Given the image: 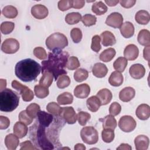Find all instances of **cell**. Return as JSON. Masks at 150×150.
<instances>
[{"instance_id":"30","label":"cell","mask_w":150,"mask_h":150,"mask_svg":"<svg viewBox=\"0 0 150 150\" xmlns=\"http://www.w3.org/2000/svg\"><path fill=\"white\" fill-rule=\"evenodd\" d=\"M86 104L88 109L91 112H96L101 106V103L96 96L89 97L86 101Z\"/></svg>"},{"instance_id":"24","label":"cell","mask_w":150,"mask_h":150,"mask_svg":"<svg viewBox=\"0 0 150 150\" xmlns=\"http://www.w3.org/2000/svg\"><path fill=\"white\" fill-rule=\"evenodd\" d=\"M121 34L125 38H129L134 34V26L130 22H125L119 28Z\"/></svg>"},{"instance_id":"10","label":"cell","mask_w":150,"mask_h":150,"mask_svg":"<svg viewBox=\"0 0 150 150\" xmlns=\"http://www.w3.org/2000/svg\"><path fill=\"white\" fill-rule=\"evenodd\" d=\"M60 117L69 124H73L77 120V114L72 107H62Z\"/></svg>"},{"instance_id":"36","label":"cell","mask_w":150,"mask_h":150,"mask_svg":"<svg viewBox=\"0 0 150 150\" xmlns=\"http://www.w3.org/2000/svg\"><path fill=\"white\" fill-rule=\"evenodd\" d=\"M81 15L79 12H71L66 15L65 21L69 25H74L81 21Z\"/></svg>"},{"instance_id":"52","label":"cell","mask_w":150,"mask_h":150,"mask_svg":"<svg viewBox=\"0 0 150 150\" xmlns=\"http://www.w3.org/2000/svg\"><path fill=\"white\" fill-rule=\"evenodd\" d=\"M34 56L40 60L47 59V55L45 49L42 47H36L33 49Z\"/></svg>"},{"instance_id":"39","label":"cell","mask_w":150,"mask_h":150,"mask_svg":"<svg viewBox=\"0 0 150 150\" xmlns=\"http://www.w3.org/2000/svg\"><path fill=\"white\" fill-rule=\"evenodd\" d=\"M34 91L35 96L39 98H44L46 97L49 94L48 88L40 84L36 85L35 86Z\"/></svg>"},{"instance_id":"12","label":"cell","mask_w":150,"mask_h":150,"mask_svg":"<svg viewBox=\"0 0 150 150\" xmlns=\"http://www.w3.org/2000/svg\"><path fill=\"white\" fill-rule=\"evenodd\" d=\"M31 13L36 19H43L47 16L48 9L43 5L37 4L32 7Z\"/></svg>"},{"instance_id":"28","label":"cell","mask_w":150,"mask_h":150,"mask_svg":"<svg viewBox=\"0 0 150 150\" xmlns=\"http://www.w3.org/2000/svg\"><path fill=\"white\" fill-rule=\"evenodd\" d=\"M135 21L140 25H146L150 20V16L148 11L145 10H140L138 11L135 15Z\"/></svg>"},{"instance_id":"54","label":"cell","mask_w":150,"mask_h":150,"mask_svg":"<svg viewBox=\"0 0 150 150\" xmlns=\"http://www.w3.org/2000/svg\"><path fill=\"white\" fill-rule=\"evenodd\" d=\"M10 125L9 119L5 116H0V129H5L8 128Z\"/></svg>"},{"instance_id":"18","label":"cell","mask_w":150,"mask_h":150,"mask_svg":"<svg viewBox=\"0 0 150 150\" xmlns=\"http://www.w3.org/2000/svg\"><path fill=\"white\" fill-rule=\"evenodd\" d=\"M135 114L141 120H146L150 117V107L146 104H140L136 110Z\"/></svg>"},{"instance_id":"23","label":"cell","mask_w":150,"mask_h":150,"mask_svg":"<svg viewBox=\"0 0 150 150\" xmlns=\"http://www.w3.org/2000/svg\"><path fill=\"white\" fill-rule=\"evenodd\" d=\"M92 73L96 77L103 78L107 75L108 69L104 64L102 63H97L92 68Z\"/></svg>"},{"instance_id":"44","label":"cell","mask_w":150,"mask_h":150,"mask_svg":"<svg viewBox=\"0 0 150 150\" xmlns=\"http://www.w3.org/2000/svg\"><path fill=\"white\" fill-rule=\"evenodd\" d=\"M15 28V24L12 22L5 21L1 25V32L4 35L11 33Z\"/></svg>"},{"instance_id":"3","label":"cell","mask_w":150,"mask_h":150,"mask_svg":"<svg viewBox=\"0 0 150 150\" xmlns=\"http://www.w3.org/2000/svg\"><path fill=\"white\" fill-rule=\"evenodd\" d=\"M46 128L36 121V122L30 127L29 137L35 146H38L39 148L45 150L53 149L54 145L47 137Z\"/></svg>"},{"instance_id":"41","label":"cell","mask_w":150,"mask_h":150,"mask_svg":"<svg viewBox=\"0 0 150 150\" xmlns=\"http://www.w3.org/2000/svg\"><path fill=\"white\" fill-rule=\"evenodd\" d=\"M115 134L114 130L108 128L104 129L101 132V137L104 142L106 143L111 142L114 139Z\"/></svg>"},{"instance_id":"47","label":"cell","mask_w":150,"mask_h":150,"mask_svg":"<svg viewBox=\"0 0 150 150\" xmlns=\"http://www.w3.org/2000/svg\"><path fill=\"white\" fill-rule=\"evenodd\" d=\"M80 66V62L77 57L75 56H71L68 59L66 67L70 70H73L77 69Z\"/></svg>"},{"instance_id":"29","label":"cell","mask_w":150,"mask_h":150,"mask_svg":"<svg viewBox=\"0 0 150 150\" xmlns=\"http://www.w3.org/2000/svg\"><path fill=\"white\" fill-rule=\"evenodd\" d=\"M103 124V128L111 129L114 130L117 127V121L113 115H108L104 118H100L99 120Z\"/></svg>"},{"instance_id":"56","label":"cell","mask_w":150,"mask_h":150,"mask_svg":"<svg viewBox=\"0 0 150 150\" xmlns=\"http://www.w3.org/2000/svg\"><path fill=\"white\" fill-rule=\"evenodd\" d=\"M121 6L125 8H130L136 3L135 0H122L119 2Z\"/></svg>"},{"instance_id":"37","label":"cell","mask_w":150,"mask_h":150,"mask_svg":"<svg viewBox=\"0 0 150 150\" xmlns=\"http://www.w3.org/2000/svg\"><path fill=\"white\" fill-rule=\"evenodd\" d=\"M128 64V61L124 57L117 58L113 63L114 69L119 72H123Z\"/></svg>"},{"instance_id":"14","label":"cell","mask_w":150,"mask_h":150,"mask_svg":"<svg viewBox=\"0 0 150 150\" xmlns=\"http://www.w3.org/2000/svg\"><path fill=\"white\" fill-rule=\"evenodd\" d=\"M38 120H36L40 125L49 127L52 123L53 116L50 113H47L44 111H39L37 115Z\"/></svg>"},{"instance_id":"53","label":"cell","mask_w":150,"mask_h":150,"mask_svg":"<svg viewBox=\"0 0 150 150\" xmlns=\"http://www.w3.org/2000/svg\"><path fill=\"white\" fill-rule=\"evenodd\" d=\"M121 111V107L117 102H113L109 107L110 114L113 116L118 115Z\"/></svg>"},{"instance_id":"22","label":"cell","mask_w":150,"mask_h":150,"mask_svg":"<svg viewBox=\"0 0 150 150\" xmlns=\"http://www.w3.org/2000/svg\"><path fill=\"white\" fill-rule=\"evenodd\" d=\"M19 144V138L13 134H8L5 138V144L9 150H15Z\"/></svg>"},{"instance_id":"32","label":"cell","mask_w":150,"mask_h":150,"mask_svg":"<svg viewBox=\"0 0 150 150\" xmlns=\"http://www.w3.org/2000/svg\"><path fill=\"white\" fill-rule=\"evenodd\" d=\"M42 73L43 75L39 80V84L48 88L52 84L54 76L52 73L49 71H45Z\"/></svg>"},{"instance_id":"62","label":"cell","mask_w":150,"mask_h":150,"mask_svg":"<svg viewBox=\"0 0 150 150\" xmlns=\"http://www.w3.org/2000/svg\"><path fill=\"white\" fill-rule=\"evenodd\" d=\"M6 81L5 79H1V91H2V90H4V89L6 88Z\"/></svg>"},{"instance_id":"48","label":"cell","mask_w":150,"mask_h":150,"mask_svg":"<svg viewBox=\"0 0 150 150\" xmlns=\"http://www.w3.org/2000/svg\"><path fill=\"white\" fill-rule=\"evenodd\" d=\"M70 36L74 43H79L81 40L83 36L81 30L78 28H73L70 32Z\"/></svg>"},{"instance_id":"33","label":"cell","mask_w":150,"mask_h":150,"mask_svg":"<svg viewBox=\"0 0 150 150\" xmlns=\"http://www.w3.org/2000/svg\"><path fill=\"white\" fill-rule=\"evenodd\" d=\"M91 10L96 15H102L107 11V6L102 1H98L93 4Z\"/></svg>"},{"instance_id":"27","label":"cell","mask_w":150,"mask_h":150,"mask_svg":"<svg viewBox=\"0 0 150 150\" xmlns=\"http://www.w3.org/2000/svg\"><path fill=\"white\" fill-rule=\"evenodd\" d=\"M124 81V77L122 74L117 71H113L109 79H108V82L110 85L114 86V87H118L120 86Z\"/></svg>"},{"instance_id":"38","label":"cell","mask_w":150,"mask_h":150,"mask_svg":"<svg viewBox=\"0 0 150 150\" xmlns=\"http://www.w3.org/2000/svg\"><path fill=\"white\" fill-rule=\"evenodd\" d=\"M47 111L56 117H60L62 107L55 102H50L46 106Z\"/></svg>"},{"instance_id":"31","label":"cell","mask_w":150,"mask_h":150,"mask_svg":"<svg viewBox=\"0 0 150 150\" xmlns=\"http://www.w3.org/2000/svg\"><path fill=\"white\" fill-rule=\"evenodd\" d=\"M115 54V50L114 48L110 47L103 50L100 53L99 58L103 62H109L114 57Z\"/></svg>"},{"instance_id":"26","label":"cell","mask_w":150,"mask_h":150,"mask_svg":"<svg viewBox=\"0 0 150 150\" xmlns=\"http://www.w3.org/2000/svg\"><path fill=\"white\" fill-rule=\"evenodd\" d=\"M137 40L138 43L144 46L150 45V32L147 29L141 30L138 35Z\"/></svg>"},{"instance_id":"50","label":"cell","mask_w":150,"mask_h":150,"mask_svg":"<svg viewBox=\"0 0 150 150\" xmlns=\"http://www.w3.org/2000/svg\"><path fill=\"white\" fill-rule=\"evenodd\" d=\"M18 118L19 121L25 124L26 125H30L32 121L33 118L30 117L27 113L26 110H23L20 112Z\"/></svg>"},{"instance_id":"35","label":"cell","mask_w":150,"mask_h":150,"mask_svg":"<svg viewBox=\"0 0 150 150\" xmlns=\"http://www.w3.org/2000/svg\"><path fill=\"white\" fill-rule=\"evenodd\" d=\"M2 13L7 18L13 19L17 16L18 12L17 9L15 6L12 5H7L2 9Z\"/></svg>"},{"instance_id":"16","label":"cell","mask_w":150,"mask_h":150,"mask_svg":"<svg viewBox=\"0 0 150 150\" xmlns=\"http://www.w3.org/2000/svg\"><path fill=\"white\" fill-rule=\"evenodd\" d=\"M74 95L75 97L79 98H87L90 93V87L86 84L83 83L77 86L74 90Z\"/></svg>"},{"instance_id":"13","label":"cell","mask_w":150,"mask_h":150,"mask_svg":"<svg viewBox=\"0 0 150 150\" xmlns=\"http://www.w3.org/2000/svg\"><path fill=\"white\" fill-rule=\"evenodd\" d=\"M145 69L142 64L137 63L132 64L129 69V73L131 77L134 79H140L145 74Z\"/></svg>"},{"instance_id":"20","label":"cell","mask_w":150,"mask_h":150,"mask_svg":"<svg viewBox=\"0 0 150 150\" xmlns=\"http://www.w3.org/2000/svg\"><path fill=\"white\" fill-rule=\"evenodd\" d=\"M100 101L101 105H107L110 103L112 98V94L107 88H103L98 91L96 96Z\"/></svg>"},{"instance_id":"1","label":"cell","mask_w":150,"mask_h":150,"mask_svg":"<svg viewBox=\"0 0 150 150\" xmlns=\"http://www.w3.org/2000/svg\"><path fill=\"white\" fill-rule=\"evenodd\" d=\"M69 54L66 51L54 50L49 53L48 60L42 62V72L49 71L53 74L55 80L62 74H66L64 70Z\"/></svg>"},{"instance_id":"7","label":"cell","mask_w":150,"mask_h":150,"mask_svg":"<svg viewBox=\"0 0 150 150\" xmlns=\"http://www.w3.org/2000/svg\"><path fill=\"white\" fill-rule=\"evenodd\" d=\"M11 85L12 88L19 92V94L21 95L22 100L24 101L29 102L33 99L34 94L33 91L27 86L22 84L16 80H13Z\"/></svg>"},{"instance_id":"49","label":"cell","mask_w":150,"mask_h":150,"mask_svg":"<svg viewBox=\"0 0 150 150\" xmlns=\"http://www.w3.org/2000/svg\"><path fill=\"white\" fill-rule=\"evenodd\" d=\"M101 38L100 36L96 35L93 36L91 39V48L94 52L98 53L101 49V46L100 45Z\"/></svg>"},{"instance_id":"8","label":"cell","mask_w":150,"mask_h":150,"mask_svg":"<svg viewBox=\"0 0 150 150\" xmlns=\"http://www.w3.org/2000/svg\"><path fill=\"white\" fill-rule=\"evenodd\" d=\"M137 122L134 118L130 115H124L118 121V127L122 131L130 132L135 129Z\"/></svg>"},{"instance_id":"40","label":"cell","mask_w":150,"mask_h":150,"mask_svg":"<svg viewBox=\"0 0 150 150\" xmlns=\"http://www.w3.org/2000/svg\"><path fill=\"white\" fill-rule=\"evenodd\" d=\"M88 76V72L84 69H79L74 73V79L77 82H82L86 80Z\"/></svg>"},{"instance_id":"17","label":"cell","mask_w":150,"mask_h":150,"mask_svg":"<svg viewBox=\"0 0 150 150\" xmlns=\"http://www.w3.org/2000/svg\"><path fill=\"white\" fill-rule=\"evenodd\" d=\"M134 144L137 150H146L149 144V138L144 135H139L135 137Z\"/></svg>"},{"instance_id":"34","label":"cell","mask_w":150,"mask_h":150,"mask_svg":"<svg viewBox=\"0 0 150 150\" xmlns=\"http://www.w3.org/2000/svg\"><path fill=\"white\" fill-rule=\"evenodd\" d=\"M57 101L60 105L70 104L73 103V97L70 93L64 92L58 96Z\"/></svg>"},{"instance_id":"59","label":"cell","mask_w":150,"mask_h":150,"mask_svg":"<svg viewBox=\"0 0 150 150\" xmlns=\"http://www.w3.org/2000/svg\"><path fill=\"white\" fill-rule=\"evenodd\" d=\"M132 149V147L128 144H121L117 148V149H124V150H130Z\"/></svg>"},{"instance_id":"4","label":"cell","mask_w":150,"mask_h":150,"mask_svg":"<svg viewBox=\"0 0 150 150\" xmlns=\"http://www.w3.org/2000/svg\"><path fill=\"white\" fill-rule=\"evenodd\" d=\"M19 96L9 88H5L0 93V110L11 112L19 105Z\"/></svg>"},{"instance_id":"5","label":"cell","mask_w":150,"mask_h":150,"mask_svg":"<svg viewBox=\"0 0 150 150\" xmlns=\"http://www.w3.org/2000/svg\"><path fill=\"white\" fill-rule=\"evenodd\" d=\"M68 45L67 37L59 32L50 35L46 40V46L50 50H62Z\"/></svg>"},{"instance_id":"42","label":"cell","mask_w":150,"mask_h":150,"mask_svg":"<svg viewBox=\"0 0 150 150\" xmlns=\"http://www.w3.org/2000/svg\"><path fill=\"white\" fill-rule=\"evenodd\" d=\"M26 111L30 117L35 118L37 117L38 113L40 111V107L39 105L36 103H31L26 107Z\"/></svg>"},{"instance_id":"57","label":"cell","mask_w":150,"mask_h":150,"mask_svg":"<svg viewBox=\"0 0 150 150\" xmlns=\"http://www.w3.org/2000/svg\"><path fill=\"white\" fill-rule=\"evenodd\" d=\"M85 5V1L83 0H73L72 8L74 9L82 8Z\"/></svg>"},{"instance_id":"61","label":"cell","mask_w":150,"mask_h":150,"mask_svg":"<svg viewBox=\"0 0 150 150\" xmlns=\"http://www.w3.org/2000/svg\"><path fill=\"white\" fill-rule=\"evenodd\" d=\"M74 149L75 150H85L86 149V146L83 144H80V143H79V144H77L75 145L74 147Z\"/></svg>"},{"instance_id":"19","label":"cell","mask_w":150,"mask_h":150,"mask_svg":"<svg viewBox=\"0 0 150 150\" xmlns=\"http://www.w3.org/2000/svg\"><path fill=\"white\" fill-rule=\"evenodd\" d=\"M135 95V91L131 87H127L122 89L119 93V98L123 102L130 101Z\"/></svg>"},{"instance_id":"55","label":"cell","mask_w":150,"mask_h":150,"mask_svg":"<svg viewBox=\"0 0 150 150\" xmlns=\"http://www.w3.org/2000/svg\"><path fill=\"white\" fill-rule=\"evenodd\" d=\"M20 149H37V147L35 146L30 141H26L21 144Z\"/></svg>"},{"instance_id":"25","label":"cell","mask_w":150,"mask_h":150,"mask_svg":"<svg viewBox=\"0 0 150 150\" xmlns=\"http://www.w3.org/2000/svg\"><path fill=\"white\" fill-rule=\"evenodd\" d=\"M13 130L14 134H15L19 138H22L26 135L28 128L25 124L21 121H18L15 124Z\"/></svg>"},{"instance_id":"21","label":"cell","mask_w":150,"mask_h":150,"mask_svg":"<svg viewBox=\"0 0 150 150\" xmlns=\"http://www.w3.org/2000/svg\"><path fill=\"white\" fill-rule=\"evenodd\" d=\"M102 45L104 46H112L116 43V39L114 34L108 30L101 33L100 35Z\"/></svg>"},{"instance_id":"11","label":"cell","mask_w":150,"mask_h":150,"mask_svg":"<svg viewBox=\"0 0 150 150\" xmlns=\"http://www.w3.org/2000/svg\"><path fill=\"white\" fill-rule=\"evenodd\" d=\"M123 23V17L118 12H112L107 18L105 24L113 28H120Z\"/></svg>"},{"instance_id":"2","label":"cell","mask_w":150,"mask_h":150,"mask_svg":"<svg viewBox=\"0 0 150 150\" xmlns=\"http://www.w3.org/2000/svg\"><path fill=\"white\" fill-rule=\"evenodd\" d=\"M41 66L32 59H25L18 62L15 67L16 76L24 82H30L40 74Z\"/></svg>"},{"instance_id":"51","label":"cell","mask_w":150,"mask_h":150,"mask_svg":"<svg viewBox=\"0 0 150 150\" xmlns=\"http://www.w3.org/2000/svg\"><path fill=\"white\" fill-rule=\"evenodd\" d=\"M72 0H61L58 2L57 6L60 11H66L72 8Z\"/></svg>"},{"instance_id":"58","label":"cell","mask_w":150,"mask_h":150,"mask_svg":"<svg viewBox=\"0 0 150 150\" xmlns=\"http://www.w3.org/2000/svg\"><path fill=\"white\" fill-rule=\"evenodd\" d=\"M143 56L145 60H146L148 62L149 61V46H146L144 49Z\"/></svg>"},{"instance_id":"45","label":"cell","mask_w":150,"mask_h":150,"mask_svg":"<svg viewBox=\"0 0 150 150\" xmlns=\"http://www.w3.org/2000/svg\"><path fill=\"white\" fill-rule=\"evenodd\" d=\"M81 21L85 26L94 25L97 22V18L91 14H85L81 19Z\"/></svg>"},{"instance_id":"46","label":"cell","mask_w":150,"mask_h":150,"mask_svg":"<svg viewBox=\"0 0 150 150\" xmlns=\"http://www.w3.org/2000/svg\"><path fill=\"white\" fill-rule=\"evenodd\" d=\"M90 118L91 115L89 113L84 111H80L77 115V119L79 124L81 126H84Z\"/></svg>"},{"instance_id":"9","label":"cell","mask_w":150,"mask_h":150,"mask_svg":"<svg viewBox=\"0 0 150 150\" xmlns=\"http://www.w3.org/2000/svg\"><path fill=\"white\" fill-rule=\"evenodd\" d=\"M19 49V43L16 39L13 38L5 39L1 45V50L6 54L15 53Z\"/></svg>"},{"instance_id":"6","label":"cell","mask_w":150,"mask_h":150,"mask_svg":"<svg viewBox=\"0 0 150 150\" xmlns=\"http://www.w3.org/2000/svg\"><path fill=\"white\" fill-rule=\"evenodd\" d=\"M80 136L83 141L89 145L95 144L98 140V132L91 126L83 127L80 131Z\"/></svg>"},{"instance_id":"60","label":"cell","mask_w":150,"mask_h":150,"mask_svg":"<svg viewBox=\"0 0 150 150\" xmlns=\"http://www.w3.org/2000/svg\"><path fill=\"white\" fill-rule=\"evenodd\" d=\"M104 2L110 6H114L118 3H119L120 1L118 0H114V1H107V0H105Z\"/></svg>"},{"instance_id":"43","label":"cell","mask_w":150,"mask_h":150,"mask_svg":"<svg viewBox=\"0 0 150 150\" xmlns=\"http://www.w3.org/2000/svg\"><path fill=\"white\" fill-rule=\"evenodd\" d=\"M70 84V77L66 75V74H62L60 76L57 81V86L59 88H64L67 87H68Z\"/></svg>"},{"instance_id":"15","label":"cell","mask_w":150,"mask_h":150,"mask_svg":"<svg viewBox=\"0 0 150 150\" xmlns=\"http://www.w3.org/2000/svg\"><path fill=\"white\" fill-rule=\"evenodd\" d=\"M139 54V49L138 47L134 44L127 45L124 50V56L127 60H134Z\"/></svg>"}]
</instances>
